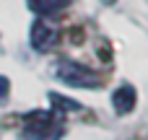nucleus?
Listing matches in <instances>:
<instances>
[{
  "label": "nucleus",
  "instance_id": "nucleus-1",
  "mask_svg": "<svg viewBox=\"0 0 148 140\" xmlns=\"http://www.w3.org/2000/svg\"><path fill=\"white\" fill-rule=\"evenodd\" d=\"M62 120L55 112H31L23 117V138L26 140H60Z\"/></svg>",
  "mask_w": 148,
  "mask_h": 140
},
{
  "label": "nucleus",
  "instance_id": "nucleus-5",
  "mask_svg": "<svg viewBox=\"0 0 148 140\" xmlns=\"http://www.w3.org/2000/svg\"><path fill=\"white\" fill-rule=\"evenodd\" d=\"M70 0H29V8L39 16H49V13H57L68 5Z\"/></svg>",
  "mask_w": 148,
  "mask_h": 140
},
{
  "label": "nucleus",
  "instance_id": "nucleus-4",
  "mask_svg": "<svg viewBox=\"0 0 148 140\" xmlns=\"http://www.w3.org/2000/svg\"><path fill=\"white\" fill-rule=\"evenodd\" d=\"M135 101H138V96H135V88L133 86H120L114 94H112V107L120 112V114H130L133 109H135Z\"/></svg>",
  "mask_w": 148,
  "mask_h": 140
},
{
  "label": "nucleus",
  "instance_id": "nucleus-3",
  "mask_svg": "<svg viewBox=\"0 0 148 140\" xmlns=\"http://www.w3.org/2000/svg\"><path fill=\"white\" fill-rule=\"evenodd\" d=\"M57 29L52 26V23H47V21H34V26H31V47L36 49V52H47V49H52L55 44H57Z\"/></svg>",
  "mask_w": 148,
  "mask_h": 140
},
{
  "label": "nucleus",
  "instance_id": "nucleus-2",
  "mask_svg": "<svg viewBox=\"0 0 148 140\" xmlns=\"http://www.w3.org/2000/svg\"><path fill=\"white\" fill-rule=\"evenodd\" d=\"M55 75H57V81H62L65 86H73V88H96L99 86V75L94 70H88L81 62H70V60L57 62Z\"/></svg>",
  "mask_w": 148,
  "mask_h": 140
},
{
  "label": "nucleus",
  "instance_id": "nucleus-7",
  "mask_svg": "<svg viewBox=\"0 0 148 140\" xmlns=\"http://www.w3.org/2000/svg\"><path fill=\"white\" fill-rule=\"evenodd\" d=\"M8 91H10V88H8V78H3V75H0V101L8 96Z\"/></svg>",
  "mask_w": 148,
  "mask_h": 140
},
{
  "label": "nucleus",
  "instance_id": "nucleus-6",
  "mask_svg": "<svg viewBox=\"0 0 148 140\" xmlns=\"http://www.w3.org/2000/svg\"><path fill=\"white\" fill-rule=\"evenodd\" d=\"M49 101H52V104H60V107H55V109H62V112H78V109H81L78 101L65 99V96H60V94H49Z\"/></svg>",
  "mask_w": 148,
  "mask_h": 140
}]
</instances>
